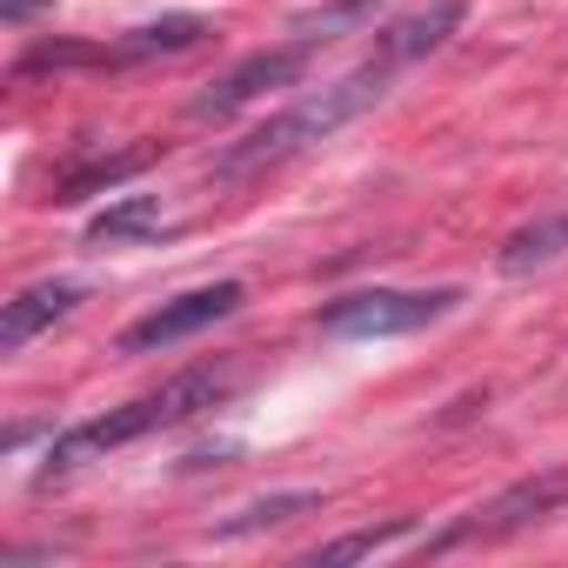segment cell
<instances>
[{"mask_svg":"<svg viewBox=\"0 0 568 568\" xmlns=\"http://www.w3.org/2000/svg\"><path fill=\"white\" fill-rule=\"evenodd\" d=\"M408 535H415V521H408V515H395V521H382V528L335 535V541L308 548L302 561H308V568H342V561H368V555H382V548H395V541H408Z\"/></svg>","mask_w":568,"mask_h":568,"instance_id":"obj_13","label":"cell"},{"mask_svg":"<svg viewBox=\"0 0 568 568\" xmlns=\"http://www.w3.org/2000/svg\"><path fill=\"white\" fill-rule=\"evenodd\" d=\"M214 28L201 21V14H168V21H148V28H134V34H121L114 41V61L128 68V61H154V54H187V48H201Z\"/></svg>","mask_w":568,"mask_h":568,"instance_id":"obj_10","label":"cell"},{"mask_svg":"<svg viewBox=\"0 0 568 568\" xmlns=\"http://www.w3.org/2000/svg\"><path fill=\"white\" fill-rule=\"evenodd\" d=\"M241 302H247V288H241V281L187 288V295H174V302L148 308L141 322H128V328H121V355H154V348H174V342H187V335H201V328L227 322Z\"/></svg>","mask_w":568,"mask_h":568,"instance_id":"obj_6","label":"cell"},{"mask_svg":"<svg viewBox=\"0 0 568 568\" xmlns=\"http://www.w3.org/2000/svg\"><path fill=\"white\" fill-rule=\"evenodd\" d=\"M234 382H241L234 362H201V368H181V375H168L161 388H148V395H134V402L94 415V422L61 428V435L48 442V455H41V481L74 475V468H88V462H101V455H114V448H128V442H148V435H161V428H181V422H194L201 408H221V402L234 395Z\"/></svg>","mask_w":568,"mask_h":568,"instance_id":"obj_2","label":"cell"},{"mask_svg":"<svg viewBox=\"0 0 568 568\" xmlns=\"http://www.w3.org/2000/svg\"><path fill=\"white\" fill-rule=\"evenodd\" d=\"M148 161H154L148 148H114V154H88V161L61 168V174L48 181V194H41V201H54V207H74V201H88V194H108V187L134 181V174H141Z\"/></svg>","mask_w":568,"mask_h":568,"instance_id":"obj_8","label":"cell"},{"mask_svg":"<svg viewBox=\"0 0 568 568\" xmlns=\"http://www.w3.org/2000/svg\"><path fill=\"white\" fill-rule=\"evenodd\" d=\"M568 254V207L561 214H541V221H528V227H515L508 241H501V274H528V267H548V261H561Z\"/></svg>","mask_w":568,"mask_h":568,"instance_id":"obj_11","label":"cell"},{"mask_svg":"<svg viewBox=\"0 0 568 568\" xmlns=\"http://www.w3.org/2000/svg\"><path fill=\"white\" fill-rule=\"evenodd\" d=\"M455 308H462V288H355V295L328 302L315 322L335 342H388V335H415Z\"/></svg>","mask_w":568,"mask_h":568,"instance_id":"obj_3","label":"cell"},{"mask_svg":"<svg viewBox=\"0 0 568 568\" xmlns=\"http://www.w3.org/2000/svg\"><path fill=\"white\" fill-rule=\"evenodd\" d=\"M462 0H428V8L422 14H408V21H395L382 41H375V54H388L395 68H408V61H422V54H435L455 28H462Z\"/></svg>","mask_w":568,"mask_h":568,"instance_id":"obj_9","label":"cell"},{"mask_svg":"<svg viewBox=\"0 0 568 568\" xmlns=\"http://www.w3.org/2000/svg\"><path fill=\"white\" fill-rule=\"evenodd\" d=\"M561 508H568V462L508 481L501 495H488L481 508H468V515H462L448 535H435L428 548L442 555V548H468V541H501V535H521V528H535V521H555Z\"/></svg>","mask_w":568,"mask_h":568,"instance_id":"obj_4","label":"cell"},{"mask_svg":"<svg viewBox=\"0 0 568 568\" xmlns=\"http://www.w3.org/2000/svg\"><path fill=\"white\" fill-rule=\"evenodd\" d=\"M375 14H382V0H335V8H322V14H302L295 34L322 48V41H335V34H355V28L375 21Z\"/></svg>","mask_w":568,"mask_h":568,"instance_id":"obj_15","label":"cell"},{"mask_svg":"<svg viewBox=\"0 0 568 568\" xmlns=\"http://www.w3.org/2000/svg\"><path fill=\"white\" fill-rule=\"evenodd\" d=\"M308 61H315V41H281V48H261V54H247V61H234L207 94H194V121H227V114H241L247 101H261L267 88H295L302 74H308Z\"/></svg>","mask_w":568,"mask_h":568,"instance_id":"obj_5","label":"cell"},{"mask_svg":"<svg viewBox=\"0 0 568 568\" xmlns=\"http://www.w3.org/2000/svg\"><path fill=\"white\" fill-rule=\"evenodd\" d=\"M295 515H322V495H315V488H288V495H261V501L234 508L227 521H214V535H221V541H234V535H261V528H281V521H295Z\"/></svg>","mask_w":568,"mask_h":568,"instance_id":"obj_12","label":"cell"},{"mask_svg":"<svg viewBox=\"0 0 568 568\" xmlns=\"http://www.w3.org/2000/svg\"><path fill=\"white\" fill-rule=\"evenodd\" d=\"M81 302H88V288H81V281H34V288H21L8 308H0V355H21V348L41 335V328L68 322Z\"/></svg>","mask_w":568,"mask_h":568,"instance_id":"obj_7","label":"cell"},{"mask_svg":"<svg viewBox=\"0 0 568 568\" xmlns=\"http://www.w3.org/2000/svg\"><path fill=\"white\" fill-rule=\"evenodd\" d=\"M395 74H402V68H395L388 54H368L362 68H348V74L308 88L302 101H288L281 114H267L261 128H247L234 148H221V154H214V174H221V181H247V174H267V168H281V161H295V154L335 141L348 121H362V114L388 94Z\"/></svg>","mask_w":568,"mask_h":568,"instance_id":"obj_1","label":"cell"},{"mask_svg":"<svg viewBox=\"0 0 568 568\" xmlns=\"http://www.w3.org/2000/svg\"><path fill=\"white\" fill-rule=\"evenodd\" d=\"M154 227H161V201H154V194H128V201H114L108 214H94L88 241H94V247H114V241H141V234H154Z\"/></svg>","mask_w":568,"mask_h":568,"instance_id":"obj_14","label":"cell"}]
</instances>
